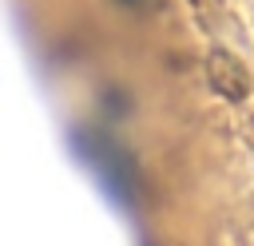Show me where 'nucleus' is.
<instances>
[{
    "mask_svg": "<svg viewBox=\"0 0 254 246\" xmlns=\"http://www.w3.org/2000/svg\"><path fill=\"white\" fill-rule=\"evenodd\" d=\"M119 4H131V8H139V4H151V0H119Z\"/></svg>",
    "mask_w": 254,
    "mask_h": 246,
    "instance_id": "obj_1",
    "label": "nucleus"
}]
</instances>
